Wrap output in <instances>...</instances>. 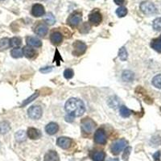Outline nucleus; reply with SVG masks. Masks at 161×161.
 Wrapping results in <instances>:
<instances>
[{"label":"nucleus","instance_id":"nucleus-27","mask_svg":"<svg viewBox=\"0 0 161 161\" xmlns=\"http://www.w3.org/2000/svg\"><path fill=\"white\" fill-rule=\"evenodd\" d=\"M22 43V40L19 37H13L11 40H10V44H11V47H14V48H17Z\"/></svg>","mask_w":161,"mask_h":161},{"label":"nucleus","instance_id":"nucleus-31","mask_svg":"<svg viewBox=\"0 0 161 161\" xmlns=\"http://www.w3.org/2000/svg\"><path fill=\"white\" fill-rule=\"evenodd\" d=\"M38 96H39V93H38V92H36V93H33V94L31 96V97H28V98H27L25 101H24V103H22V105H21V106H25L26 105L29 104V103H31V102H32L33 100H35V99L36 98V97H38Z\"/></svg>","mask_w":161,"mask_h":161},{"label":"nucleus","instance_id":"nucleus-29","mask_svg":"<svg viewBox=\"0 0 161 161\" xmlns=\"http://www.w3.org/2000/svg\"><path fill=\"white\" fill-rule=\"evenodd\" d=\"M119 58H120V60H123V61L127 59L128 55H127V52H126V48H125L124 47H122V48H120V50H119Z\"/></svg>","mask_w":161,"mask_h":161},{"label":"nucleus","instance_id":"nucleus-23","mask_svg":"<svg viewBox=\"0 0 161 161\" xmlns=\"http://www.w3.org/2000/svg\"><path fill=\"white\" fill-rule=\"evenodd\" d=\"M11 57H14V58H20L22 57L24 53H23V49L19 48H15L14 49L11 50Z\"/></svg>","mask_w":161,"mask_h":161},{"label":"nucleus","instance_id":"nucleus-16","mask_svg":"<svg viewBox=\"0 0 161 161\" xmlns=\"http://www.w3.org/2000/svg\"><path fill=\"white\" fill-rule=\"evenodd\" d=\"M28 136L31 139H38L40 137V133L37 129L33 128V127H30L28 129Z\"/></svg>","mask_w":161,"mask_h":161},{"label":"nucleus","instance_id":"nucleus-9","mask_svg":"<svg viewBox=\"0 0 161 161\" xmlns=\"http://www.w3.org/2000/svg\"><path fill=\"white\" fill-rule=\"evenodd\" d=\"M57 143L60 147L63 149H67L70 147L72 143V140L69 138L67 137H60L57 141Z\"/></svg>","mask_w":161,"mask_h":161},{"label":"nucleus","instance_id":"nucleus-39","mask_svg":"<svg viewBox=\"0 0 161 161\" xmlns=\"http://www.w3.org/2000/svg\"><path fill=\"white\" fill-rule=\"evenodd\" d=\"M159 157H160V152H159V151H158V152H156V153L153 155V158L155 160L158 161L159 159Z\"/></svg>","mask_w":161,"mask_h":161},{"label":"nucleus","instance_id":"nucleus-17","mask_svg":"<svg viewBox=\"0 0 161 161\" xmlns=\"http://www.w3.org/2000/svg\"><path fill=\"white\" fill-rule=\"evenodd\" d=\"M44 161H59V156L54 151H49L44 156Z\"/></svg>","mask_w":161,"mask_h":161},{"label":"nucleus","instance_id":"nucleus-19","mask_svg":"<svg viewBox=\"0 0 161 161\" xmlns=\"http://www.w3.org/2000/svg\"><path fill=\"white\" fill-rule=\"evenodd\" d=\"M23 53L26 57L28 58H32L35 56V50L31 48L30 46H25L23 48Z\"/></svg>","mask_w":161,"mask_h":161},{"label":"nucleus","instance_id":"nucleus-11","mask_svg":"<svg viewBox=\"0 0 161 161\" xmlns=\"http://www.w3.org/2000/svg\"><path fill=\"white\" fill-rule=\"evenodd\" d=\"M35 33L39 36H45L48 33V27L44 24H39L35 28Z\"/></svg>","mask_w":161,"mask_h":161},{"label":"nucleus","instance_id":"nucleus-8","mask_svg":"<svg viewBox=\"0 0 161 161\" xmlns=\"http://www.w3.org/2000/svg\"><path fill=\"white\" fill-rule=\"evenodd\" d=\"M81 21V14L78 12L73 13L69 17L68 19V24L69 25L73 26V27H75V26H77Z\"/></svg>","mask_w":161,"mask_h":161},{"label":"nucleus","instance_id":"nucleus-30","mask_svg":"<svg viewBox=\"0 0 161 161\" xmlns=\"http://www.w3.org/2000/svg\"><path fill=\"white\" fill-rule=\"evenodd\" d=\"M152 48L157 51L158 53H161V40H155L152 42Z\"/></svg>","mask_w":161,"mask_h":161},{"label":"nucleus","instance_id":"nucleus-32","mask_svg":"<svg viewBox=\"0 0 161 161\" xmlns=\"http://www.w3.org/2000/svg\"><path fill=\"white\" fill-rule=\"evenodd\" d=\"M119 104V99L116 97H112L109 99V106L111 107V108H116Z\"/></svg>","mask_w":161,"mask_h":161},{"label":"nucleus","instance_id":"nucleus-24","mask_svg":"<svg viewBox=\"0 0 161 161\" xmlns=\"http://www.w3.org/2000/svg\"><path fill=\"white\" fill-rule=\"evenodd\" d=\"M106 154L103 152H96L93 156V161H104Z\"/></svg>","mask_w":161,"mask_h":161},{"label":"nucleus","instance_id":"nucleus-25","mask_svg":"<svg viewBox=\"0 0 161 161\" xmlns=\"http://www.w3.org/2000/svg\"><path fill=\"white\" fill-rule=\"evenodd\" d=\"M119 112H120L121 116L123 118H128L129 116L131 114V111H130L128 108H126L125 106H121L120 110H119Z\"/></svg>","mask_w":161,"mask_h":161},{"label":"nucleus","instance_id":"nucleus-13","mask_svg":"<svg viewBox=\"0 0 161 161\" xmlns=\"http://www.w3.org/2000/svg\"><path fill=\"white\" fill-rule=\"evenodd\" d=\"M50 40H51V42L53 44H59L62 42L63 36L62 34L59 31H54L51 34V36H50Z\"/></svg>","mask_w":161,"mask_h":161},{"label":"nucleus","instance_id":"nucleus-35","mask_svg":"<svg viewBox=\"0 0 161 161\" xmlns=\"http://www.w3.org/2000/svg\"><path fill=\"white\" fill-rule=\"evenodd\" d=\"M73 74H74L73 70L71 69H67L64 72V77L66 79H71L73 77Z\"/></svg>","mask_w":161,"mask_h":161},{"label":"nucleus","instance_id":"nucleus-44","mask_svg":"<svg viewBox=\"0 0 161 161\" xmlns=\"http://www.w3.org/2000/svg\"><path fill=\"white\" fill-rule=\"evenodd\" d=\"M2 1H3V0H2Z\"/></svg>","mask_w":161,"mask_h":161},{"label":"nucleus","instance_id":"nucleus-26","mask_svg":"<svg viewBox=\"0 0 161 161\" xmlns=\"http://www.w3.org/2000/svg\"><path fill=\"white\" fill-rule=\"evenodd\" d=\"M26 133L24 130H19L18 132H16V134L15 135V137L16 141L18 142H23L26 139Z\"/></svg>","mask_w":161,"mask_h":161},{"label":"nucleus","instance_id":"nucleus-15","mask_svg":"<svg viewBox=\"0 0 161 161\" xmlns=\"http://www.w3.org/2000/svg\"><path fill=\"white\" fill-rule=\"evenodd\" d=\"M58 130H59L58 125L55 123H48V124L45 127L46 132H47L48 135H51V136H53V135H55V134L58 131Z\"/></svg>","mask_w":161,"mask_h":161},{"label":"nucleus","instance_id":"nucleus-10","mask_svg":"<svg viewBox=\"0 0 161 161\" xmlns=\"http://www.w3.org/2000/svg\"><path fill=\"white\" fill-rule=\"evenodd\" d=\"M31 14L35 17H40L44 15V8L41 4H35L31 9Z\"/></svg>","mask_w":161,"mask_h":161},{"label":"nucleus","instance_id":"nucleus-37","mask_svg":"<svg viewBox=\"0 0 161 161\" xmlns=\"http://www.w3.org/2000/svg\"><path fill=\"white\" fill-rule=\"evenodd\" d=\"M130 150H131V148H130V147H126V148L125 149V152H124V154H123V158L124 160H126V159H128V156L130 153Z\"/></svg>","mask_w":161,"mask_h":161},{"label":"nucleus","instance_id":"nucleus-18","mask_svg":"<svg viewBox=\"0 0 161 161\" xmlns=\"http://www.w3.org/2000/svg\"><path fill=\"white\" fill-rule=\"evenodd\" d=\"M134 77H135V75H134L133 72L130 71V70H125L123 71V75H122V78L124 81H126V82H130L134 80Z\"/></svg>","mask_w":161,"mask_h":161},{"label":"nucleus","instance_id":"nucleus-34","mask_svg":"<svg viewBox=\"0 0 161 161\" xmlns=\"http://www.w3.org/2000/svg\"><path fill=\"white\" fill-rule=\"evenodd\" d=\"M153 28L156 31H161V18H157L154 20Z\"/></svg>","mask_w":161,"mask_h":161},{"label":"nucleus","instance_id":"nucleus-20","mask_svg":"<svg viewBox=\"0 0 161 161\" xmlns=\"http://www.w3.org/2000/svg\"><path fill=\"white\" fill-rule=\"evenodd\" d=\"M11 130V126L8 122H1L0 123V133L4 135Z\"/></svg>","mask_w":161,"mask_h":161},{"label":"nucleus","instance_id":"nucleus-14","mask_svg":"<svg viewBox=\"0 0 161 161\" xmlns=\"http://www.w3.org/2000/svg\"><path fill=\"white\" fill-rule=\"evenodd\" d=\"M89 19H90L92 24L97 25L102 21V15H101L98 11H95V12H93L90 14V16H89Z\"/></svg>","mask_w":161,"mask_h":161},{"label":"nucleus","instance_id":"nucleus-33","mask_svg":"<svg viewBox=\"0 0 161 161\" xmlns=\"http://www.w3.org/2000/svg\"><path fill=\"white\" fill-rule=\"evenodd\" d=\"M116 14L119 17H124L127 14V9L125 7H120L116 11Z\"/></svg>","mask_w":161,"mask_h":161},{"label":"nucleus","instance_id":"nucleus-42","mask_svg":"<svg viewBox=\"0 0 161 161\" xmlns=\"http://www.w3.org/2000/svg\"><path fill=\"white\" fill-rule=\"evenodd\" d=\"M109 161H119V159H110V160Z\"/></svg>","mask_w":161,"mask_h":161},{"label":"nucleus","instance_id":"nucleus-22","mask_svg":"<svg viewBox=\"0 0 161 161\" xmlns=\"http://www.w3.org/2000/svg\"><path fill=\"white\" fill-rule=\"evenodd\" d=\"M11 44H10V40L8 38H3L0 40V50H6L9 48Z\"/></svg>","mask_w":161,"mask_h":161},{"label":"nucleus","instance_id":"nucleus-36","mask_svg":"<svg viewBox=\"0 0 161 161\" xmlns=\"http://www.w3.org/2000/svg\"><path fill=\"white\" fill-rule=\"evenodd\" d=\"M90 25H89L87 23H85V24H82L81 27H80V31L81 33H87L89 31H90Z\"/></svg>","mask_w":161,"mask_h":161},{"label":"nucleus","instance_id":"nucleus-3","mask_svg":"<svg viewBox=\"0 0 161 161\" xmlns=\"http://www.w3.org/2000/svg\"><path fill=\"white\" fill-rule=\"evenodd\" d=\"M140 10L144 13L145 15H152L157 11L156 6L149 1H144V2L141 3Z\"/></svg>","mask_w":161,"mask_h":161},{"label":"nucleus","instance_id":"nucleus-28","mask_svg":"<svg viewBox=\"0 0 161 161\" xmlns=\"http://www.w3.org/2000/svg\"><path fill=\"white\" fill-rule=\"evenodd\" d=\"M152 84L156 88L161 89V74L154 77V78L152 79Z\"/></svg>","mask_w":161,"mask_h":161},{"label":"nucleus","instance_id":"nucleus-7","mask_svg":"<svg viewBox=\"0 0 161 161\" xmlns=\"http://www.w3.org/2000/svg\"><path fill=\"white\" fill-rule=\"evenodd\" d=\"M94 141L98 144H106V136L103 129H98L94 134Z\"/></svg>","mask_w":161,"mask_h":161},{"label":"nucleus","instance_id":"nucleus-43","mask_svg":"<svg viewBox=\"0 0 161 161\" xmlns=\"http://www.w3.org/2000/svg\"><path fill=\"white\" fill-rule=\"evenodd\" d=\"M37 1H43V0H37Z\"/></svg>","mask_w":161,"mask_h":161},{"label":"nucleus","instance_id":"nucleus-41","mask_svg":"<svg viewBox=\"0 0 161 161\" xmlns=\"http://www.w3.org/2000/svg\"><path fill=\"white\" fill-rule=\"evenodd\" d=\"M114 3H115L117 5H122V4L124 3L125 0H114Z\"/></svg>","mask_w":161,"mask_h":161},{"label":"nucleus","instance_id":"nucleus-1","mask_svg":"<svg viewBox=\"0 0 161 161\" xmlns=\"http://www.w3.org/2000/svg\"><path fill=\"white\" fill-rule=\"evenodd\" d=\"M64 108L68 114H70L73 117H80L82 115L86 110L82 101L78 98H75V97L69 99L66 102Z\"/></svg>","mask_w":161,"mask_h":161},{"label":"nucleus","instance_id":"nucleus-12","mask_svg":"<svg viewBox=\"0 0 161 161\" xmlns=\"http://www.w3.org/2000/svg\"><path fill=\"white\" fill-rule=\"evenodd\" d=\"M27 44H28V46L30 47H35V48H38V47H40L42 45V42L40 39L36 38V37L34 36H28L27 37Z\"/></svg>","mask_w":161,"mask_h":161},{"label":"nucleus","instance_id":"nucleus-6","mask_svg":"<svg viewBox=\"0 0 161 161\" xmlns=\"http://www.w3.org/2000/svg\"><path fill=\"white\" fill-rule=\"evenodd\" d=\"M28 113L31 119H39L42 116V109L39 106H33L28 109Z\"/></svg>","mask_w":161,"mask_h":161},{"label":"nucleus","instance_id":"nucleus-38","mask_svg":"<svg viewBox=\"0 0 161 161\" xmlns=\"http://www.w3.org/2000/svg\"><path fill=\"white\" fill-rule=\"evenodd\" d=\"M53 70V68L52 67H44L43 69H40V73H48L49 72H51Z\"/></svg>","mask_w":161,"mask_h":161},{"label":"nucleus","instance_id":"nucleus-21","mask_svg":"<svg viewBox=\"0 0 161 161\" xmlns=\"http://www.w3.org/2000/svg\"><path fill=\"white\" fill-rule=\"evenodd\" d=\"M44 21H45V23L49 24V25H53L54 23L56 22V19L54 17V15H53V13L48 12L44 16Z\"/></svg>","mask_w":161,"mask_h":161},{"label":"nucleus","instance_id":"nucleus-2","mask_svg":"<svg viewBox=\"0 0 161 161\" xmlns=\"http://www.w3.org/2000/svg\"><path fill=\"white\" fill-rule=\"evenodd\" d=\"M126 145H127V141L125 140V139H122L116 140L111 145V147H110L111 152L114 155H119L126 147Z\"/></svg>","mask_w":161,"mask_h":161},{"label":"nucleus","instance_id":"nucleus-4","mask_svg":"<svg viewBox=\"0 0 161 161\" xmlns=\"http://www.w3.org/2000/svg\"><path fill=\"white\" fill-rule=\"evenodd\" d=\"M73 54L74 56H81L82 54H84L86 51V44H84L81 41H76L74 44H73Z\"/></svg>","mask_w":161,"mask_h":161},{"label":"nucleus","instance_id":"nucleus-5","mask_svg":"<svg viewBox=\"0 0 161 161\" xmlns=\"http://www.w3.org/2000/svg\"><path fill=\"white\" fill-rule=\"evenodd\" d=\"M95 126V123L92 119L86 118L81 121V128L86 133H91Z\"/></svg>","mask_w":161,"mask_h":161},{"label":"nucleus","instance_id":"nucleus-40","mask_svg":"<svg viewBox=\"0 0 161 161\" xmlns=\"http://www.w3.org/2000/svg\"><path fill=\"white\" fill-rule=\"evenodd\" d=\"M73 116L70 115V114H68V115L65 117V121L66 122H69V123H72L73 121Z\"/></svg>","mask_w":161,"mask_h":161}]
</instances>
